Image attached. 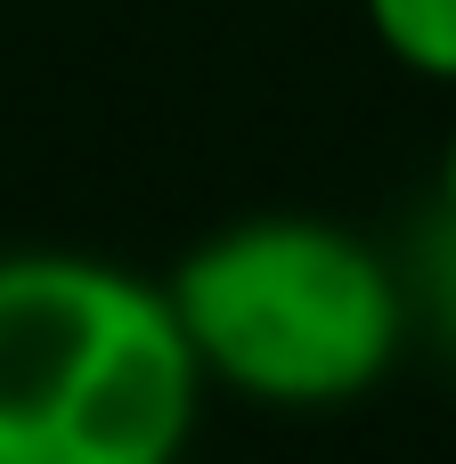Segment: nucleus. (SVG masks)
I'll return each instance as SVG.
<instances>
[{
  "label": "nucleus",
  "mask_w": 456,
  "mask_h": 464,
  "mask_svg": "<svg viewBox=\"0 0 456 464\" xmlns=\"http://www.w3.org/2000/svg\"><path fill=\"white\" fill-rule=\"evenodd\" d=\"M204 367L155 277L0 253V464H179Z\"/></svg>",
  "instance_id": "nucleus-1"
},
{
  "label": "nucleus",
  "mask_w": 456,
  "mask_h": 464,
  "mask_svg": "<svg viewBox=\"0 0 456 464\" xmlns=\"http://www.w3.org/2000/svg\"><path fill=\"white\" fill-rule=\"evenodd\" d=\"M163 302L204 383L286 416L367 400L408 351V277L318 212H245L196 237Z\"/></svg>",
  "instance_id": "nucleus-2"
},
{
  "label": "nucleus",
  "mask_w": 456,
  "mask_h": 464,
  "mask_svg": "<svg viewBox=\"0 0 456 464\" xmlns=\"http://www.w3.org/2000/svg\"><path fill=\"white\" fill-rule=\"evenodd\" d=\"M359 16L392 65L456 90V0H359Z\"/></svg>",
  "instance_id": "nucleus-3"
},
{
  "label": "nucleus",
  "mask_w": 456,
  "mask_h": 464,
  "mask_svg": "<svg viewBox=\"0 0 456 464\" xmlns=\"http://www.w3.org/2000/svg\"><path fill=\"white\" fill-rule=\"evenodd\" d=\"M408 302H424V318H432L441 351L456 359V228H449V220H441V228H432V245L416 253V285H408Z\"/></svg>",
  "instance_id": "nucleus-4"
},
{
  "label": "nucleus",
  "mask_w": 456,
  "mask_h": 464,
  "mask_svg": "<svg viewBox=\"0 0 456 464\" xmlns=\"http://www.w3.org/2000/svg\"><path fill=\"white\" fill-rule=\"evenodd\" d=\"M441 220L456 228V130H449V147H441Z\"/></svg>",
  "instance_id": "nucleus-5"
}]
</instances>
